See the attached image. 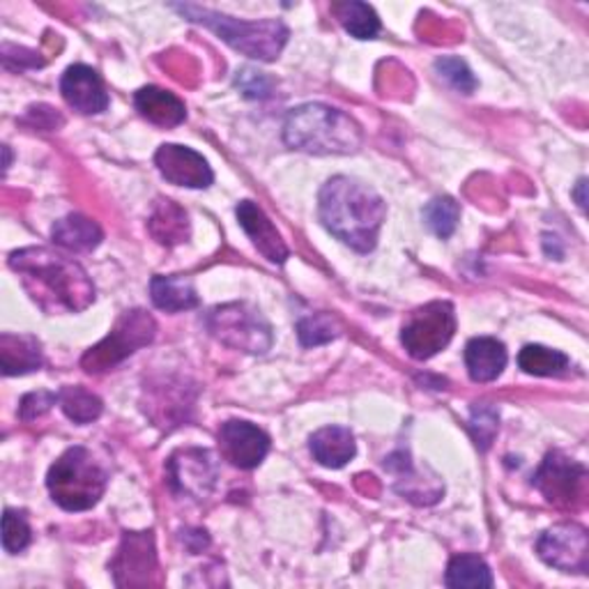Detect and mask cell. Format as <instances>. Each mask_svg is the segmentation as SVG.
<instances>
[{
	"label": "cell",
	"mask_w": 589,
	"mask_h": 589,
	"mask_svg": "<svg viewBox=\"0 0 589 589\" xmlns=\"http://www.w3.org/2000/svg\"><path fill=\"white\" fill-rule=\"evenodd\" d=\"M10 267L24 281L31 298L49 313H77L95 300V286L85 269L49 249H21L10 256Z\"/></svg>",
	"instance_id": "cell-1"
},
{
	"label": "cell",
	"mask_w": 589,
	"mask_h": 589,
	"mask_svg": "<svg viewBox=\"0 0 589 589\" xmlns=\"http://www.w3.org/2000/svg\"><path fill=\"white\" fill-rule=\"evenodd\" d=\"M384 215H388L384 200L357 180L338 175L321 189V219L325 229L359 254H369L376 246Z\"/></svg>",
	"instance_id": "cell-2"
},
{
	"label": "cell",
	"mask_w": 589,
	"mask_h": 589,
	"mask_svg": "<svg viewBox=\"0 0 589 589\" xmlns=\"http://www.w3.org/2000/svg\"><path fill=\"white\" fill-rule=\"evenodd\" d=\"M284 141L311 154H350L361 146V131L344 111L325 104H304L288 113Z\"/></svg>",
	"instance_id": "cell-3"
},
{
	"label": "cell",
	"mask_w": 589,
	"mask_h": 589,
	"mask_svg": "<svg viewBox=\"0 0 589 589\" xmlns=\"http://www.w3.org/2000/svg\"><path fill=\"white\" fill-rule=\"evenodd\" d=\"M177 12H183L194 24L210 28L219 35L229 47L242 51L249 58L258 60H275L288 39V31L281 21H261V24H249V21H238L198 5H175Z\"/></svg>",
	"instance_id": "cell-4"
},
{
	"label": "cell",
	"mask_w": 589,
	"mask_h": 589,
	"mask_svg": "<svg viewBox=\"0 0 589 589\" xmlns=\"http://www.w3.org/2000/svg\"><path fill=\"white\" fill-rule=\"evenodd\" d=\"M47 486L65 511H85L104 495L106 472L88 449L72 447L49 470Z\"/></svg>",
	"instance_id": "cell-5"
},
{
	"label": "cell",
	"mask_w": 589,
	"mask_h": 589,
	"mask_svg": "<svg viewBox=\"0 0 589 589\" xmlns=\"http://www.w3.org/2000/svg\"><path fill=\"white\" fill-rule=\"evenodd\" d=\"M206 325L217 342L229 348L252 355H263L272 348L269 325L265 323L261 311L249 304L217 307L206 315Z\"/></svg>",
	"instance_id": "cell-6"
},
{
	"label": "cell",
	"mask_w": 589,
	"mask_h": 589,
	"mask_svg": "<svg viewBox=\"0 0 589 589\" xmlns=\"http://www.w3.org/2000/svg\"><path fill=\"white\" fill-rule=\"evenodd\" d=\"M154 332L157 325L152 321V315H148L146 311H127L104 342L85 353L81 365L88 373L108 371L120 365L125 357L148 346L154 338Z\"/></svg>",
	"instance_id": "cell-7"
},
{
	"label": "cell",
	"mask_w": 589,
	"mask_h": 589,
	"mask_svg": "<svg viewBox=\"0 0 589 589\" xmlns=\"http://www.w3.org/2000/svg\"><path fill=\"white\" fill-rule=\"evenodd\" d=\"M457 332L454 307L449 302H430L417 309L403 325L401 342L415 359L438 355Z\"/></svg>",
	"instance_id": "cell-8"
},
{
	"label": "cell",
	"mask_w": 589,
	"mask_h": 589,
	"mask_svg": "<svg viewBox=\"0 0 589 589\" xmlns=\"http://www.w3.org/2000/svg\"><path fill=\"white\" fill-rule=\"evenodd\" d=\"M585 480L587 470L580 463L559 454V451H551L534 474V486L551 505L571 509L582 500Z\"/></svg>",
	"instance_id": "cell-9"
},
{
	"label": "cell",
	"mask_w": 589,
	"mask_h": 589,
	"mask_svg": "<svg viewBox=\"0 0 589 589\" xmlns=\"http://www.w3.org/2000/svg\"><path fill=\"white\" fill-rule=\"evenodd\" d=\"M536 551L543 562L564 574H587L589 569L587 530L576 523H562L543 532Z\"/></svg>",
	"instance_id": "cell-10"
},
{
	"label": "cell",
	"mask_w": 589,
	"mask_h": 589,
	"mask_svg": "<svg viewBox=\"0 0 589 589\" xmlns=\"http://www.w3.org/2000/svg\"><path fill=\"white\" fill-rule=\"evenodd\" d=\"M169 480L177 493L189 495L194 500H203V497L212 493L217 484V461L212 459L210 451H177L169 461Z\"/></svg>",
	"instance_id": "cell-11"
},
{
	"label": "cell",
	"mask_w": 589,
	"mask_h": 589,
	"mask_svg": "<svg viewBox=\"0 0 589 589\" xmlns=\"http://www.w3.org/2000/svg\"><path fill=\"white\" fill-rule=\"evenodd\" d=\"M219 444L226 461L240 470H254L263 463L269 451V438L249 421H226L219 430Z\"/></svg>",
	"instance_id": "cell-12"
},
{
	"label": "cell",
	"mask_w": 589,
	"mask_h": 589,
	"mask_svg": "<svg viewBox=\"0 0 589 589\" xmlns=\"http://www.w3.org/2000/svg\"><path fill=\"white\" fill-rule=\"evenodd\" d=\"M154 162L160 173L169 183L189 189H206L212 185V169L198 152L185 146H162L154 154Z\"/></svg>",
	"instance_id": "cell-13"
},
{
	"label": "cell",
	"mask_w": 589,
	"mask_h": 589,
	"mask_svg": "<svg viewBox=\"0 0 589 589\" xmlns=\"http://www.w3.org/2000/svg\"><path fill=\"white\" fill-rule=\"evenodd\" d=\"M60 93L65 102L74 111L83 113V116H93V113H102L108 106V95L104 90L102 79L93 67L85 65H72L60 79Z\"/></svg>",
	"instance_id": "cell-14"
},
{
	"label": "cell",
	"mask_w": 589,
	"mask_h": 589,
	"mask_svg": "<svg viewBox=\"0 0 589 589\" xmlns=\"http://www.w3.org/2000/svg\"><path fill=\"white\" fill-rule=\"evenodd\" d=\"M238 219L242 223L244 233L252 238L254 246L258 252L272 261V263H284L288 258V246L284 244L279 231L275 229V223L267 219V215L256 206L254 200H242L238 206Z\"/></svg>",
	"instance_id": "cell-15"
},
{
	"label": "cell",
	"mask_w": 589,
	"mask_h": 589,
	"mask_svg": "<svg viewBox=\"0 0 589 589\" xmlns=\"http://www.w3.org/2000/svg\"><path fill=\"white\" fill-rule=\"evenodd\" d=\"M465 367L474 382H493L507 367V348L490 336L472 338L465 348Z\"/></svg>",
	"instance_id": "cell-16"
},
{
	"label": "cell",
	"mask_w": 589,
	"mask_h": 589,
	"mask_svg": "<svg viewBox=\"0 0 589 589\" xmlns=\"http://www.w3.org/2000/svg\"><path fill=\"white\" fill-rule=\"evenodd\" d=\"M154 566H157V559H154V546H152L150 532L125 534L120 553L116 562H113V571H116V576L125 571L129 576L125 585H136V582H141L139 576L148 580V574L154 569Z\"/></svg>",
	"instance_id": "cell-17"
},
{
	"label": "cell",
	"mask_w": 589,
	"mask_h": 589,
	"mask_svg": "<svg viewBox=\"0 0 589 589\" xmlns=\"http://www.w3.org/2000/svg\"><path fill=\"white\" fill-rule=\"evenodd\" d=\"M136 108L141 111V116L150 120L152 125L160 127H175L185 123L187 108L173 93H166L162 88H141L134 97Z\"/></svg>",
	"instance_id": "cell-18"
},
{
	"label": "cell",
	"mask_w": 589,
	"mask_h": 589,
	"mask_svg": "<svg viewBox=\"0 0 589 589\" xmlns=\"http://www.w3.org/2000/svg\"><path fill=\"white\" fill-rule=\"evenodd\" d=\"M311 451L315 461L325 467H344L355 457V438L344 426H327L311 438Z\"/></svg>",
	"instance_id": "cell-19"
},
{
	"label": "cell",
	"mask_w": 589,
	"mask_h": 589,
	"mask_svg": "<svg viewBox=\"0 0 589 589\" xmlns=\"http://www.w3.org/2000/svg\"><path fill=\"white\" fill-rule=\"evenodd\" d=\"M0 367L5 376L31 373L42 367V348L35 336H0Z\"/></svg>",
	"instance_id": "cell-20"
},
{
	"label": "cell",
	"mask_w": 589,
	"mask_h": 589,
	"mask_svg": "<svg viewBox=\"0 0 589 589\" xmlns=\"http://www.w3.org/2000/svg\"><path fill=\"white\" fill-rule=\"evenodd\" d=\"M51 238L58 246L67 249V252L85 254V252H93L104 235L93 219H88L83 215H70L54 223Z\"/></svg>",
	"instance_id": "cell-21"
},
{
	"label": "cell",
	"mask_w": 589,
	"mask_h": 589,
	"mask_svg": "<svg viewBox=\"0 0 589 589\" xmlns=\"http://www.w3.org/2000/svg\"><path fill=\"white\" fill-rule=\"evenodd\" d=\"M150 294L154 307L169 313L189 311L200 304L192 281L185 277H154L150 281Z\"/></svg>",
	"instance_id": "cell-22"
},
{
	"label": "cell",
	"mask_w": 589,
	"mask_h": 589,
	"mask_svg": "<svg viewBox=\"0 0 589 589\" xmlns=\"http://www.w3.org/2000/svg\"><path fill=\"white\" fill-rule=\"evenodd\" d=\"M150 233L154 240L166 246L183 244L189 238V221L183 208H177L173 200H160L150 217Z\"/></svg>",
	"instance_id": "cell-23"
},
{
	"label": "cell",
	"mask_w": 589,
	"mask_h": 589,
	"mask_svg": "<svg viewBox=\"0 0 589 589\" xmlns=\"http://www.w3.org/2000/svg\"><path fill=\"white\" fill-rule=\"evenodd\" d=\"M447 587L482 589L493 587V574L480 555H457L447 566Z\"/></svg>",
	"instance_id": "cell-24"
},
{
	"label": "cell",
	"mask_w": 589,
	"mask_h": 589,
	"mask_svg": "<svg viewBox=\"0 0 589 589\" xmlns=\"http://www.w3.org/2000/svg\"><path fill=\"white\" fill-rule=\"evenodd\" d=\"M518 365L530 376H559L569 369V357L543 346H526L518 355Z\"/></svg>",
	"instance_id": "cell-25"
},
{
	"label": "cell",
	"mask_w": 589,
	"mask_h": 589,
	"mask_svg": "<svg viewBox=\"0 0 589 589\" xmlns=\"http://www.w3.org/2000/svg\"><path fill=\"white\" fill-rule=\"evenodd\" d=\"M58 403L62 413L74 424H90L102 415V401L83 388H65L58 392Z\"/></svg>",
	"instance_id": "cell-26"
},
{
	"label": "cell",
	"mask_w": 589,
	"mask_h": 589,
	"mask_svg": "<svg viewBox=\"0 0 589 589\" xmlns=\"http://www.w3.org/2000/svg\"><path fill=\"white\" fill-rule=\"evenodd\" d=\"M342 26L357 39H371L380 31V19L367 3H342L334 5Z\"/></svg>",
	"instance_id": "cell-27"
},
{
	"label": "cell",
	"mask_w": 589,
	"mask_h": 589,
	"mask_svg": "<svg viewBox=\"0 0 589 589\" xmlns=\"http://www.w3.org/2000/svg\"><path fill=\"white\" fill-rule=\"evenodd\" d=\"M459 219H461L459 203L454 198H449V196L434 198L424 208V221H426V226L438 238H442V240H447L451 233L457 231Z\"/></svg>",
	"instance_id": "cell-28"
},
{
	"label": "cell",
	"mask_w": 589,
	"mask_h": 589,
	"mask_svg": "<svg viewBox=\"0 0 589 589\" xmlns=\"http://www.w3.org/2000/svg\"><path fill=\"white\" fill-rule=\"evenodd\" d=\"M467 426L474 442L486 451L497 436V428H500V413H497V407H493L490 403H477L472 407Z\"/></svg>",
	"instance_id": "cell-29"
},
{
	"label": "cell",
	"mask_w": 589,
	"mask_h": 589,
	"mask_svg": "<svg viewBox=\"0 0 589 589\" xmlns=\"http://www.w3.org/2000/svg\"><path fill=\"white\" fill-rule=\"evenodd\" d=\"M298 336H300V344L307 348L323 346L338 336V325L330 319L327 313H313L300 321Z\"/></svg>",
	"instance_id": "cell-30"
},
{
	"label": "cell",
	"mask_w": 589,
	"mask_h": 589,
	"mask_svg": "<svg viewBox=\"0 0 589 589\" xmlns=\"http://www.w3.org/2000/svg\"><path fill=\"white\" fill-rule=\"evenodd\" d=\"M436 72L444 79L451 88L459 90L463 95H472L477 90V79L470 72V67L457 56H442L436 60Z\"/></svg>",
	"instance_id": "cell-31"
},
{
	"label": "cell",
	"mask_w": 589,
	"mask_h": 589,
	"mask_svg": "<svg viewBox=\"0 0 589 589\" xmlns=\"http://www.w3.org/2000/svg\"><path fill=\"white\" fill-rule=\"evenodd\" d=\"M31 543V528L26 523L24 513H16L12 509L3 516V548L12 555L21 553Z\"/></svg>",
	"instance_id": "cell-32"
},
{
	"label": "cell",
	"mask_w": 589,
	"mask_h": 589,
	"mask_svg": "<svg viewBox=\"0 0 589 589\" xmlns=\"http://www.w3.org/2000/svg\"><path fill=\"white\" fill-rule=\"evenodd\" d=\"M235 85L249 100H265L272 95V90H275V81H272L265 72L254 70V67H242L235 77Z\"/></svg>",
	"instance_id": "cell-33"
},
{
	"label": "cell",
	"mask_w": 589,
	"mask_h": 589,
	"mask_svg": "<svg viewBox=\"0 0 589 589\" xmlns=\"http://www.w3.org/2000/svg\"><path fill=\"white\" fill-rule=\"evenodd\" d=\"M56 403H58V394H51V392L28 394L24 401H21L19 417L24 421H33V419L42 417L44 413H49Z\"/></svg>",
	"instance_id": "cell-34"
},
{
	"label": "cell",
	"mask_w": 589,
	"mask_h": 589,
	"mask_svg": "<svg viewBox=\"0 0 589 589\" xmlns=\"http://www.w3.org/2000/svg\"><path fill=\"white\" fill-rule=\"evenodd\" d=\"M585 185H587L585 180H580V183H578V189H576V196H578V206H580L582 210H585V194H582V192H585Z\"/></svg>",
	"instance_id": "cell-35"
},
{
	"label": "cell",
	"mask_w": 589,
	"mask_h": 589,
	"mask_svg": "<svg viewBox=\"0 0 589 589\" xmlns=\"http://www.w3.org/2000/svg\"><path fill=\"white\" fill-rule=\"evenodd\" d=\"M10 160H12V157H10V148L5 146V169L10 166Z\"/></svg>",
	"instance_id": "cell-36"
}]
</instances>
